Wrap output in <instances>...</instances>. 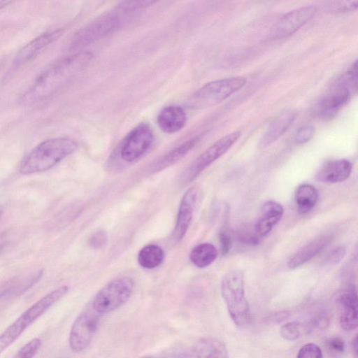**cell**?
<instances>
[{"mask_svg":"<svg viewBox=\"0 0 358 358\" xmlns=\"http://www.w3.org/2000/svg\"><path fill=\"white\" fill-rule=\"evenodd\" d=\"M92 55L80 52L64 57L46 69L24 94L21 102L30 105L53 95L90 62Z\"/></svg>","mask_w":358,"mask_h":358,"instance_id":"6da1fadb","label":"cell"},{"mask_svg":"<svg viewBox=\"0 0 358 358\" xmlns=\"http://www.w3.org/2000/svg\"><path fill=\"white\" fill-rule=\"evenodd\" d=\"M78 148L73 139L58 137L45 140L36 146L21 162L22 175L43 172L52 169Z\"/></svg>","mask_w":358,"mask_h":358,"instance_id":"7a4b0ae2","label":"cell"},{"mask_svg":"<svg viewBox=\"0 0 358 358\" xmlns=\"http://www.w3.org/2000/svg\"><path fill=\"white\" fill-rule=\"evenodd\" d=\"M135 12L127 1L120 2L115 10L97 17L79 29L72 38L71 49L83 48L115 31Z\"/></svg>","mask_w":358,"mask_h":358,"instance_id":"3957f363","label":"cell"},{"mask_svg":"<svg viewBox=\"0 0 358 358\" xmlns=\"http://www.w3.org/2000/svg\"><path fill=\"white\" fill-rule=\"evenodd\" d=\"M220 290L234 323L241 329L248 327L252 318L245 296L243 273L232 271L225 274L221 281Z\"/></svg>","mask_w":358,"mask_h":358,"instance_id":"277c9868","label":"cell"},{"mask_svg":"<svg viewBox=\"0 0 358 358\" xmlns=\"http://www.w3.org/2000/svg\"><path fill=\"white\" fill-rule=\"evenodd\" d=\"M69 292L66 285L43 296L22 313L0 334V355L12 345L34 322Z\"/></svg>","mask_w":358,"mask_h":358,"instance_id":"5b68a950","label":"cell"},{"mask_svg":"<svg viewBox=\"0 0 358 358\" xmlns=\"http://www.w3.org/2000/svg\"><path fill=\"white\" fill-rule=\"evenodd\" d=\"M357 88V62H354L350 68L331 86L329 92L319 102L316 113L324 120L334 117L350 101Z\"/></svg>","mask_w":358,"mask_h":358,"instance_id":"8992f818","label":"cell"},{"mask_svg":"<svg viewBox=\"0 0 358 358\" xmlns=\"http://www.w3.org/2000/svg\"><path fill=\"white\" fill-rule=\"evenodd\" d=\"M247 80L243 76H234L209 82L194 92L189 105L194 108L213 106L241 90Z\"/></svg>","mask_w":358,"mask_h":358,"instance_id":"52a82bcc","label":"cell"},{"mask_svg":"<svg viewBox=\"0 0 358 358\" xmlns=\"http://www.w3.org/2000/svg\"><path fill=\"white\" fill-rule=\"evenodd\" d=\"M134 280L130 276L115 278L106 284L94 296L92 307L99 314L113 311L130 297Z\"/></svg>","mask_w":358,"mask_h":358,"instance_id":"ba28073f","label":"cell"},{"mask_svg":"<svg viewBox=\"0 0 358 358\" xmlns=\"http://www.w3.org/2000/svg\"><path fill=\"white\" fill-rule=\"evenodd\" d=\"M241 134L238 131L229 133L208 148L185 171L182 177L184 182H189L197 178L212 163L227 152L238 141Z\"/></svg>","mask_w":358,"mask_h":358,"instance_id":"9c48e42d","label":"cell"},{"mask_svg":"<svg viewBox=\"0 0 358 358\" xmlns=\"http://www.w3.org/2000/svg\"><path fill=\"white\" fill-rule=\"evenodd\" d=\"M100 315L92 306L78 315L69 333V343L72 351L80 352L90 345L97 330Z\"/></svg>","mask_w":358,"mask_h":358,"instance_id":"30bf717a","label":"cell"},{"mask_svg":"<svg viewBox=\"0 0 358 358\" xmlns=\"http://www.w3.org/2000/svg\"><path fill=\"white\" fill-rule=\"evenodd\" d=\"M153 140L154 134L150 126L141 122L123 139L120 148V157L125 162H135L147 152Z\"/></svg>","mask_w":358,"mask_h":358,"instance_id":"8fae6325","label":"cell"},{"mask_svg":"<svg viewBox=\"0 0 358 358\" xmlns=\"http://www.w3.org/2000/svg\"><path fill=\"white\" fill-rule=\"evenodd\" d=\"M317 12L314 5H307L289 11L271 27L268 37L281 39L291 36L306 24Z\"/></svg>","mask_w":358,"mask_h":358,"instance_id":"7c38bea8","label":"cell"},{"mask_svg":"<svg viewBox=\"0 0 358 358\" xmlns=\"http://www.w3.org/2000/svg\"><path fill=\"white\" fill-rule=\"evenodd\" d=\"M198 196L199 189L195 187L188 189L182 196L172 234V238L175 242H179L185 236L193 217Z\"/></svg>","mask_w":358,"mask_h":358,"instance_id":"4fadbf2b","label":"cell"},{"mask_svg":"<svg viewBox=\"0 0 358 358\" xmlns=\"http://www.w3.org/2000/svg\"><path fill=\"white\" fill-rule=\"evenodd\" d=\"M352 164L346 159L325 162L318 170L315 178L326 183H337L347 180L352 173Z\"/></svg>","mask_w":358,"mask_h":358,"instance_id":"5bb4252c","label":"cell"},{"mask_svg":"<svg viewBox=\"0 0 358 358\" xmlns=\"http://www.w3.org/2000/svg\"><path fill=\"white\" fill-rule=\"evenodd\" d=\"M63 34V30L57 29L45 32L24 45L17 54L13 61L15 66L24 64L34 58L43 48L57 41Z\"/></svg>","mask_w":358,"mask_h":358,"instance_id":"9a60e30c","label":"cell"},{"mask_svg":"<svg viewBox=\"0 0 358 358\" xmlns=\"http://www.w3.org/2000/svg\"><path fill=\"white\" fill-rule=\"evenodd\" d=\"M43 275V271L38 269L29 275L13 278L0 285V302L22 295L36 285Z\"/></svg>","mask_w":358,"mask_h":358,"instance_id":"2e32d148","label":"cell"},{"mask_svg":"<svg viewBox=\"0 0 358 358\" xmlns=\"http://www.w3.org/2000/svg\"><path fill=\"white\" fill-rule=\"evenodd\" d=\"M184 358H228L225 345L214 338H201L197 340Z\"/></svg>","mask_w":358,"mask_h":358,"instance_id":"e0dca14e","label":"cell"},{"mask_svg":"<svg viewBox=\"0 0 358 358\" xmlns=\"http://www.w3.org/2000/svg\"><path fill=\"white\" fill-rule=\"evenodd\" d=\"M284 213L282 206L274 201L265 202L261 209V214L254 225L259 237L267 236L282 218Z\"/></svg>","mask_w":358,"mask_h":358,"instance_id":"ac0fdd59","label":"cell"},{"mask_svg":"<svg viewBox=\"0 0 358 358\" xmlns=\"http://www.w3.org/2000/svg\"><path fill=\"white\" fill-rule=\"evenodd\" d=\"M296 114L293 110H287L280 114L269 124L260 139L259 146L266 148L275 142L292 125Z\"/></svg>","mask_w":358,"mask_h":358,"instance_id":"d6986e66","label":"cell"},{"mask_svg":"<svg viewBox=\"0 0 358 358\" xmlns=\"http://www.w3.org/2000/svg\"><path fill=\"white\" fill-rule=\"evenodd\" d=\"M187 115L185 110L176 105L163 108L157 117L160 129L167 134H173L181 130L185 125Z\"/></svg>","mask_w":358,"mask_h":358,"instance_id":"ffe728a7","label":"cell"},{"mask_svg":"<svg viewBox=\"0 0 358 358\" xmlns=\"http://www.w3.org/2000/svg\"><path fill=\"white\" fill-rule=\"evenodd\" d=\"M329 236H321L308 243L287 260V266L290 269L298 268L311 260L324 250L330 243Z\"/></svg>","mask_w":358,"mask_h":358,"instance_id":"44dd1931","label":"cell"},{"mask_svg":"<svg viewBox=\"0 0 358 358\" xmlns=\"http://www.w3.org/2000/svg\"><path fill=\"white\" fill-rule=\"evenodd\" d=\"M199 140V136L189 139L188 141L173 148L168 153L157 159L151 166L153 172L163 170L178 162L185 156L189 150L194 148Z\"/></svg>","mask_w":358,"mask_h":358,"instance_id":"7402d4cb","label":"cell"},{"mask_svg":"<svg viewBox=\"0 0 358 358\" xmlns=\"http://www.w3.org/2000/svg\"><path fill=\"white\" fill-rule=\"evenodd\" d=\"M318 200V192L312 185L304 183L297 187L295 192V201L298 210L304 214L310 211Z\"/></svg>","mask_w":358,"mask_h":358,"instance_id":"603a6c76","label":"cell"},{"mask_svg":"<svg viewBox=\"0 0 358 358\" xmlns=\"http://www.w3.org/2000/svg\"><path fill=\"white\" fill-rule=\"evenodd\" d=\"M217 256L216 248L211 243H203L197 245L192 250L189 259L194 266L204 268L211 264Z\"/></svg>","mask_w":358,"mask_h":358,"instance_id":"cb8c5ba5","label":"cell"},{"mask_svg":"<svg viewBox=\"0 0 358 358\" xmlns=\"http://www.w3.org/2000/svg\"><path fill=\"white\" fill-rule=\"evenodd\" d=\"M164 257V251L157 245H148L138 252V262L146 269H152L159 266Z\"/></svg>","mask_w":358,"mask_h":358,"instance_id":"d4e9b609","label":"cell"},{"mask_svg":"<svg viewBox=\"0 0 358 358\" xmlns=\"http://www.w3.org/2000/svg\"><path fill=\"white\" fill-rule=\"evenodd\" d=\"M339 322L345 331L355 329L357 327V308H341Z\"/></svg>","mask_w":358,"mask_h":358,"instance_id":"484cf974","label":"cell"},{"mask_svg":"<svg viewBox=\"0 0 358 358\" xmlns=\"http://www.w3.org/2000/svg\"><path fill=\"white\" fill-rule=\"evenodd\" d=\"M338 302L341 308H357V294L354 285H348L338 295Z\"/></svg>","mask_w":358,"mask_h":358,"instance_id":"4316f807","label":"cell"},{"mask_svg":"<svg viewBox=\"0 0 358 358\" xmlns=\"http://www.w3.org/2000/svg\"><path fill=\"white\" fill-rule=\"evenodd\" d=\"M41 345L42 341L38 338H34L21 347L13 358H33Z\"/></svg>","mask_w":358,"mask_h":358,"instance_id":"83f0119b","label":"cell"},{"mask_svg":"<svg viewBox=\"0 0 358 358\" xmlns=\"http://www.w3.org/2000/svg\"><path fill=\"white\" fill-rule=\"evenodd\" d=\"M358 1H328L324 3V9L331 13H346L357 8Z\"/></svg>","mask_w":358,"mask_h":358,"instance_id":"f1b7e54d","label":"cell"},{"mask_svg":"<svg viewBox=\"0 0 358 358\" xmlns=\"http://www.w3.org/2000/svg\"><path fill=\"white\" fill-rule=\"evenodd\" d=\"M280 334L287 341H296L300 337V324L298 322H289L281 327Z\"/></svg>","mask_w":358,"mask_h":358,"instance_id":"f546056e","label":"cell"},{"mask_svg":"<svg viewBox=\"0 0 358 358\" xmlns=\"http://www.w3.org/2000/svg\"><path fill=\"white\" fill-rule=\"evenodd\" d=\"M296 358H323L320 348L310 343L303 345L298 352Z\"/></svg>","mask_w":358,"mask_h":358,"instance_id":"4dcf8cb0","label":"cell"},{"mask_svg":"<svg viewBox=\"0 0 358 358\" xmlns=\"http://www.w3.org/2000/svg\"><path fill=\"white\" fill-rule=\"evenodd\" d=\"M315 134V129L310 124L299 127L296 131L294 140L297 144H304L310 141Z\"/></svg>","mask_w":358,"mask_h":358,"instance_id":"1f68e13d","label":"cell"},{"mask_svg":"<svg viewBox=\"0 0 358 358\" xmlns=\"http://www.w3.org/2000/svg\"><path fill=\"white\" fill-rule=\"evenodd\" d=\"M346 253L347 249L345 246H338L331 250L326 257L324 263L331 266L336 265L344 259Z\"/></svg>","mask_w":358,"mask_h":358,"instance_id":"d6a6232c","label":"cell"},{"mask_svg":"<svg viewBox=\"0 0 358 358\" xmlns=\"http://www.w3.org/2000/svg\"><path fill=\"white\" fill-rule=\"evenodd\" d=\"M327 347L330 352L336 355H340L345 351V342L338 337L329 338L326 343Z\"/></svg>","mask_w":358,"mask_h":358,"instance_id":"836d02e7","label":"cell"},{"mask_svg":"<svg viewBox=\"0 0 358 358\" xmlns=\"http://www.w3.org/2000/svg\"><path fill=\"white\" fill-rule=\"evenodd\" d=\"M239 237L241 240L245 244L257 245L259 242V236L255 230L254 226L252 229L246 227L240 233Z\"/></svg>","mask_w":358,"mask_h":358,"instance_id":"e575fe53","label":"cell"},{"mask_svg":"<svg viewBox=\"0 0 358 358\" xmlns=\"http://www.w3.org/2000/svg\"><path fill=\"white\" fill-rule=\"evenodd\" d=\"M107 240V234L103 231H98L90 237L89 243L92 248L99 249L106 243Z\"/></svg>","mask_w":358,"mask_h":358,"instance_id":"d590c367","label":"cell"},{"mask_svg":"<svg viewBox=\"0 0 358 358\" xmlns=\"http://www.w3.org/2000/svg\"><path fill=\"white\" fill-rule=\"evenodd\" d=\"M329 325V318L326 313H320L310 322V327L317 330H324Z\"/></svg>","mask_w":358,"mask_h":358,"instance_id":"8d00e7d4","label":"cell"},{"mask_svg":"<svg viewBox=\"0 0 358 358\" xmlns=\"http://www.w3.org/2000/svg\"><path fill=\"white\" fill-rule=\"evenodd\" d=\"M220 242L222 255H226L230 250L232 245L231 236L224 231L220 234Z\"/></svg>","mask_w":358,"mask_h":358,"instance_id":"74e56055","label":"cell"},{"mask_svg":"<svg viewBox=\"0 0 358 358\" xmlns=\"http://www.w3.org/2000/svg\"><path fill=\"white\" fill-rule=\"evenodd\" d=\"M352 349L355 357H357V336H356L352 343Z\"/></svg>","mask_w":358,"mask_h":358,"instance_id":"f35d334b","label":"cell"},{"mask_svg":"<svg viewBox=\"0 0 358 358\" xmlns=\"http://www.w3.org/2000/svg\"><path fill=\"white\" fill-rule=\"evenodd\" d=\"M10 3L11 1H10L0 0V9L5 8Z\"/></svg>","mask_w":358,"mask_h":358,"instance_id":"ab89813d","label":"cell"},{"mask_svg":"<svg viewBox=\"0 0 358 358\" xmlns=\"http://www.w3.org/2000/svg\"><path fill=\"white\" fill-rule=\"evenodd\" d=\"M1 211L0 210V217H1Z\"/></svg>","mask_w":358,"mask_h":358,"instance_id":"60d3db41","label":"cell"}]
</instances>
